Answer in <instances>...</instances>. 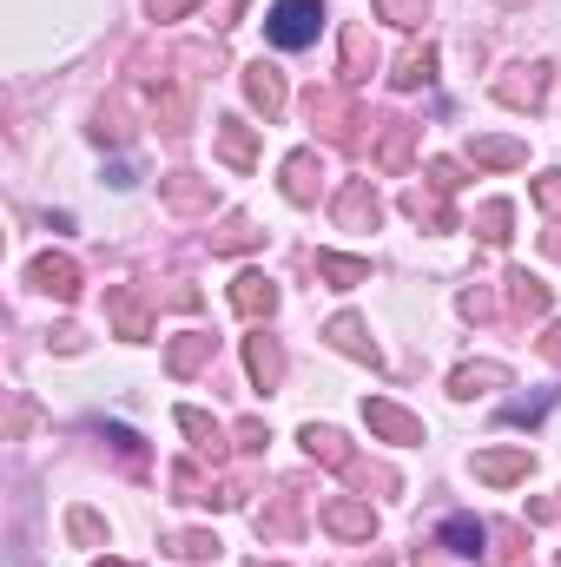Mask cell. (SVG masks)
<instances>
[{
	"instance_id": "4316f807",
	"label": "cell",
	"mask_w": 561,
	"mask_h": 567,
	"mask_svg": "<svg viewBox=\"0 0 561 567\" xmlns=\"http://www.w3.org/2000/svg\"><path fill=\"white\" fill-rule=\"evenodd\" d=\"M476 225H482V238H489V245H509V225H516V205H502V198H489V205L476 212Z\"/></svg>"
},
{
	"instance_id": "ba28073f",
	"label": "cell",
	"mask_w": 561,
	"mask_h": 567,
	"mask_svg": "<svg viewBox=\"0 0 561 567\" xmlns=\"http://www.w3.org/2000/svg\"><path fill=\"white\" fill-rule=\"evenodd\" d=\"M542 93H549V66L542 60L536 66H509V80H496L502 106H542Z\"/></svg>"
},
{
	"instance_id": "ab89813d",
	"label": "cell",
	"mask_w": 561,
	"mask_h": 567,
	"mask_svg": "<svg viewBox=\"0 0 561 567\" xmlns=\"http://www.w3.org/2000/svg\"><path fill=\"white\" fill-rule=\"evenodd\" d=\"M502 7H522V0H502Z\"/></svg>"
},
{
	"instance_id": "d6a6232c",
	"label": "cell",
	"mask_w": 561,
	"mask_h": 567,
	"mask_svg": "<svg viewBox=\"0 0 561 567\" xmlns=\"http://www.w3.org/2000/svg\"><path fill=\"white\" fill-rule=\"evenodd\" d=\"M67 528H73V542H106L100 515H86V508H73V515H67Z\"/></svg>"
},
{
	"instance_id": "30bf717a",
	"label": "cell",
	"mask_w": 561,
	"mask_h": 567,
	"mask_svg": "<svg viewBox=\"0 0 561 567\" xmlns=\"http://www.w3.org/2000/svg\"><path fill=\"white\" fill-rule=\"evenodd\" d=\"M232 310H238V317H252V323H258V317H272V310H278V284L265 278V271H245V278L232 284Z\"/></svg>"
},
{
	"instance_id": "7c38bea8",
	"label": "cell",
	"mask_w": 561,
	"mask_h": 567,
	"mask_svg": "<svg viewBox=\"0 0 561 567\" xmlns=\"http://www.w3.org/2000/svg\"><path fill=\"white\" fill-rule=\"evenodd\" d=\"M245 93H252V106H258L265 120H278V113H284V73H278V66L252 60V66H245Z\"/></svg>"
},
{
	"instance_id": "e0dca14e",
	"label": "cell",
	"mask_w": 561,
	"mask_h": 567,
	"mask_svg": "<svg viewBox=\"0 0 561 567\" xmlns=\"http://www.w3.org/2000/svg\"><path fill=\"white\" fill-rule=\"evenodd\" d=\"M404 212H410V218H417V225H429V231H449V192H442V185H429V192H410V198H404Z\"/></svg>"
},
{
	"instance_id": "9c48e42d",
	"label": "cell",
	"mask_w": 561,
	"mask_h": 567,
	"mask_svg": "<svg viewBox=\"0 0 561 567\" xmlns=\"http://www.w3.org/2000/svg\"><path fill=\"white\" fill-rule=\"evenodd\" d=\"M317 185H324V158L317 152H290L284 158V198L290 205H317Z\"/></svg>"
},
{
	"instance_id": "7a4b0ae2",
	"label": "cell",
	"mask_w": 561,
	"mask_h": 567,
	"mask_svg": "<svg viewBox=\"0 0 561 567\" xmlns=\"http://www.w3.org/2000/svg\"><path fill=\"white\" fill-rule=\"evenodd\" d=\"M304 113H310V126H324V140H337V145L357 133V106H350L344 86H310L304 93Z\"/></svg>"
},
{
	"instance_id": "74e56055",
	"label": "cell",
	"mask_w": 561,
	"mask_h": 567,
	"mask_svg": "<svg viewBox=\"0 0 561 567\" xmlns=\"http://www.w3.org/2000/svg\"><path fill=\"white\" fill-rule=\"evenodd\" d=\"M252 567H278V561H252Z\"/></svg>"
},
{
	"instance_id": "9a60e30c",
	"label": "cell",
	"mask_w": 561,
	"mask_h": 567,
	"mask_svg": "<svg viewBox=\"0 0 561 567\" xmlns=\"http://www.w3.org/2000/svg\"><path fill=\"white\" fill-rule=\"evenodd\" d=\"M218 158L245 172V165L258 158V126H245V120H218Z\"/></svg>"
},
{
	"instance_id": "5b68a950",
	"label": "cell",
	"mask_w": 561,
	"mask_h": 567,
	"mask_svg": "<svg viewBox=\"0 0 561 567\" xmlns=\"http://www.w3.org/2000/svg\"><path fill=\"white\" fill-rule=\"evenodd\" d=\"M377 218H384V205H377L370 178H350V185L337 192V225H344V231H377Z\"/></svg>"
},
{
	"instance_id": "484cf974",
	"label": "cell",
	"mask_w": 561,
	"mask_h": 567,
	"mask_svg": "<svg viewBox=\"0 0 561 567\" xmlns=\"http://www.w3.org/2000/svg\"><path fill=\"white\" fill-rule=\"evenodd\" d=\"M489 383H509V370H502V363H469V370L449 377V396H476V390H489Z\"/></svg>"
},
{
	"instance_id": "6da1fadb",
	"label": "cell",
	"mask_w": 561,
	"mask_h": 567,
	"mask_svg": "<svg viewBox=\"0 0 561 567\" xmlns=\"http://www.w3.org/2000/svg\"><path fill=\"white\" fill-rule=\"evenodd\" d=\"M317 27H324V0H278V7L265 13V40H272L278 53L310 47V40H317Z\"/></svg>"
},
{
	"instance_id": "4fadbf2b",
	"label": "cell",
	"mask_w": 561,
	"mask_h": 567,
	"mask_svg": "<svg viewBox=\"0 0 561 567\" xmlns=\"http://www.w3.org/2000/svg\"><path fill=\"white\" fill-rule=\"evenodd\" d=\"M469 468H476V482H496V488H502V482H522V475H529V449H489V455H476Z\"/></svg>"
},
{
	"instance_id": "d6986e66",
	"label": "cell",
	"mask_w": 561,
	"mask_h": 567,
	"mask_svg": "<svg viewBox=\"0 0 561 567\" xmlns=\"http://www.w3.org/2000/svg\"><path fill=\"white\" fill-rule=\"evenodd\" d=\"M410 140H417V126H410V120H384L377 165H384V172H404V165H410Z\"/></svg>"
},
{
	"instance_id": "cb8c5ba5",
	"label": "cell",
	"mask_w": 561,
	"mask_h": 567,
	"mask_svg": "<svg viewBox=\"0 0 561 567\" xmlns=\"http://www.w3.org/2000/svg\"><path fill=\"white\" fill-rule=\"evenodd\" d=\"M377 66V47H370V27H350L344 33V80H364Z\"/></svg>"
},
{
	"instance_id": "4dcf8cb0",
	"label": "cell",
	"mask_w": 561,
	"mask_h": 567,
	"mask_svg": "<svg viewBox=\"0 0 561 567\" xmlns=\"http://www.w3.org/2000/svg\"><path fill=\"white\" fill-rule=\"evenodd\" d=\"M172 555H185V561H205V555H218V535H198V528H192V535H178V542H172Z\"/></svg>"
},
{
	"instance_id": "5bb4252c",
	"label": "cell",
	"mask_w": 561,
	"mask_h": 567,
	"mask_svg": "<svg viewBox=\"0 0 561 567\" xmlns=\"http://www.w3.org/2000/svg\"><path fill=\"white\" fill-rule=\"evenodd\" d=\"M245 370H252L258 390H278L284 383V350L272 343V337H252V343H245Z\"/></svg>"
},
{
	"instance_id": "7402d4cb",
	"label": "cell",
	"mask_w": 561,
	"mask_h": 567,
	"mask_svg": "<svg viewBox=\"0 0 561 567\" xmlns=\"http://www.w3.org/2000/svg\"><path fill=\"white\" fill-rule=\"evenodd\" d=\"M304 449H310L317 462H330V468H350V442H344L337 429H324V423H304Z\"/></svg>"
},
{
	"instance_id": "83f0119b",
	"label": "cell",
	"mask_w": 561,
	"mask_h": 567,
	"mask_svg": "<svg viewBox=\"0 0 561 567\" xmlns=\"http://www.w3.org/2000/svg\"><path fill=\"white\" fill-rule=\"evenodd\" d=\"M258 238H265V231H258L252 218H225V231L212 238V251H225V258H232V251H252Z\"/></svg>"
},
{
	"instance_id": "44dd1931",
	"label": "cell",
	"mask_w": 561,
	"mask_h": 567,
	"mask_svg": "<svg viewBox=\"0 0 561 567\" xmlns=\"http://www.w3.org/2000/svg\"><path fill=\"white\" fill-rule=\"evenodd\" d=\"M482 542H489V528H482L476 515H449V522H442V548H449V555H482Z\"/></svg>"
},
{
	"instance_id": "f35d334b",
	"label": "cell",
	"mask_w": 561,
	"mask_h": 567,
	"mask_svg": "<svg viewBox=\"0 0 561 567\" xmlns=\"http://www.w3.org/2000/svg\"><path fill=\"white\" fill-rule=\"evenodd\" d=\"M100 567H126V561H100Z\"/></svg>"
},
{
	"instance_id": "e575fe53",
	"label": "cell",
	"mask_w": 561,
	"mask_h": 567,
	"mask_svg": "<svg viewBox=\"0 0 561 567\" xmlns=\"http://www.w3.org/2000/svg\"><path fill=\"white\" fill-rule=\"evenodd\" d=\"M145 7H152V20H178V13H192L198 0H145Z\"/></svg>"
},
{
	"instance_id": "8fae6325",
	"label": "cell",
	"mask_w": 561,
	"mask_h": 567,
	"mask_svg": "<svg viewBox=\"0 0 561 567\" xmlns=\"http://www.w3.org/2000/svg\"><path fill=\"white\" fill-rule=\"evenodd\" d=\"M330 343H337L344 357H357V363H370V370L384 363V350L370 343V330H364V317H350V310H344V317H330Z\"/></svg>"
},
{
	"instance_id": "836d02e7",
	"label": "cell",
	"mask_w": 561,
	"mask_h": 567,
	"mask_svg": "<svg viewBox=\"0 0 561 567\" xmlns=\"http://www.w3.org/2000/svg\"><path fill=\"white\" fill-rule=\"evenodd\" d=\"M536 205H542V212H561V178H555V172H549V178H536Z\"/></svg>"
},
{
	"instance_id": "8992f818",
	"label": "cell",
	"mask_w": 561,
	"mask_h": 567,
	"mask_svg": "<svg viewBox=\"0 0 561 567\" xmlns=\"http://www.w3.org/2000/svg\"><path fill=\"white\" fill-rule=\"evenodd\" d=\"M324 528L344 535V542H370V535H377V515H370V502L337 495V502H324Z\"/></svg>"
},
{
	"instance_id": "ffe728a7",
	"label": "cell",
	"mask_w": 561,
	"mask_h": 567,
	"mask_svg": "<svg viewBox=\"0 0 561 567\" xmlns=\"http://www.w3.org/2000/svg\"><path fill=\"white\" fill-rule=\"evenodd\" d=\"M509 310L516 317H542L549 310V284L529 278V271H509Z\"/></svg>"
},
{
	"instance_id": "8d00e7d4",
	"label": "cell",
	"mask_w": 561,
	"mask_h": 567,
	"mask_svg": "<svg viewBox=\"0 0 561 567\" xmlns=\"http://www.w3.org/2000/svg\"><path fill=\"white\" fill-rule=\"evenodd\" d=\"M542 357H549V363H561V323L549 330V337H542Z\"/></svg>"
},
{
	"instance_id": "d590c367",
	"label": "cell",
	"mask_w": 561,
	"mask_h": 567,
	"mask_svg": "<svg viewBox=\"0 0 561 567\" xmlns=\"http://www.w3.org/2000/svg\"><path fill=\"white\" fill-rule=\"evenodd\" d=\"M265 442H272L265 423H238V449H265Z\"/></svg>"
},
{
	"instance_id": "2e32d148",
	"label": "cell",
	"mask_w": 561,
	"mask_h": 567,
	"mask_svg": "<svg viewBox=\"0 0 561 567\" xmlns=\"http://www.w3.org/2000/svg\"><path fill=\"white\" fill-rule=\"evenodd\" d=\"M165 205H172V212H212V185L192 178V172H172V178H165Z\"/></svg>"
},
{
	"instance_id": "ac0fdd59",
	"label": "cell",
	"mask_w": 561,
	"mask_h": 567,
	"mask_svg": "<svg viewBox=\"0 0 561 567\" xmlns=\"http://www.w3.org/2000/svg\"><path fill=\"white\" fill-rule=\"evenodd\" d=\"M178 429L192 435V449H198V455H212V462L225 455V423H212L205 410H178Z\"/></svg>"
},
{
	"instance_id": "1f68e13d",
	"label": "cell",
	"mask_w": 561,
	"mask_h": 567,
	"mask_svg": "<svg viewBox=\"0 0 561 567\" xmlns=\"http://www.w3.org/2000/svg\"><path fill=\"white\" fill-rule=\"evenodd\" d=\"M422 7H429V0H377V13H384V20H397V27H417Z\"/></svg>"
},
{
	"instance_id": "603a6c76",
	"label": "cell",
	"mask_w": 561,
	"mask_h": 567,
	"mask_svg": "<svg viewBox=\"0 0 561 567\" xmlns=\"http://www.w3.org/2000/svg\"><path fill=\"white\" fill-rule=\"evenodd\" d=\"M317 278H330L337 290H350V284H370V265H364V258H344V251H317Z\"/></svg>"
},
{
	"instance_id": "277c9868",
	"label": "cell",
	"mask_w": 561,
	"mask_h": 567,
	"mask_svg": "<svg viewBox=\"0 0 561 567\" xmlns=\"http://www.w3.org/2000/svg\"><path fill=\"white\" fill-rule=\"evenodd\" d=\"M364 423H370V435H384V442H422V416H410V410H397V403H384V396H370L364 403Z\"/></svg>"
},
{
	"instance_id": "f546056e",
	"label": "cell",
	"mask_w": 561,
	"mask_h": 567,
	"mask_svg": "<svg viewBox=\"0 0 561 567\" xmlns=\"http://www.w3.org/2000/svg\"><path fill=\"white\" fill-rule=\"evenodd\" d=\"M436 73V47H410L404 60H397V86H422Z\"/></svg>"
},
{
	"instance_id": "52a82bcc",
	"label": "cell",
	"mask_w": 561,
	"mask_h": 567,
	"mask_svg": "<svg viewBox=\"0 0 561 567\" xmlns=\"http://www.w3.org/2000/svg\"><path fill=\"white\" fill-rule=\"evenodd\" d=\"M27 278L40 284L47 297H60V303H67V297H80V265H73V258H60V251H40V258L27 265Z\"/></svg>"
},
{
	"instance_id": "d4e9b609",
	"label": "cell",
	"mask_w": 561,
	"mask_h": 567,
	"mask_svg": "<svg viewBox=\"0 0 561 567\" xmlns=\"http://www.w3.org/2000/svg\"><path fill=\"white\" fill-rule=\"evenodd\" d=\"M205 357H212V337H198V330H185V337H178V343L165 350V363H172V377H192V370H198Z\"/></svg>"
},
{
	"instance_id": "f1b7e54d",
	"label": "cell",
	"mask_w": 561,
	"mask_h": 567,
	"mask_svg": "<svg viewBox=\"0 0 561 567\" xmlns=\"http://www.w3.org/2000/svg\"><path fill=\"white\" fill-rule=\"evenodd\" d=\"M469 158H476V165H522L529 152L516 140H469Z\"/></svg>"
},
{
	"instance_id": "3957f363",
	"label": "cell",
	"mask_w": 561,
	"mask_h": 567,
	"mask_svg": "<svg viewBox=\"0 0 561 567\" xmlns=\"http://www.w3.org/2000/svg\"><path fill=\"white\" fill-rule=\"evenodd\" d=\"M106 317H113V330H120L126 343H145V337H152V317H145V290H133V284L106 290Z\"/></svg>"
}]
</instances>
